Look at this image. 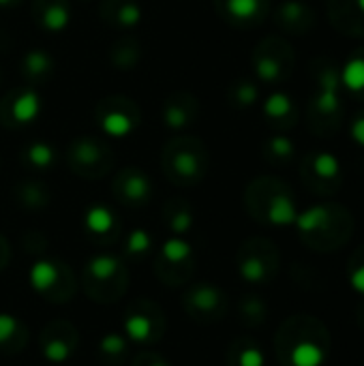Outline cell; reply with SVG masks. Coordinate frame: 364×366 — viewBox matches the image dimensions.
<instances>
[{"mask_svg":"<svg viewBox=\"0 0 364 366\" xmlns=\"http://www.w3.org/2000/svg\"><path fill=\"white\" fill-rule=\"evenodd\" d=\"M129 339L122 332H107L99 341V358L107 366H120L129 356Z\"/></svg>","mask_w":364,"mask_h":366,"instance_id":"16","label":"cell"},{"mask_svg":"<svg viewBox=\"0 0 364 366\" xmlns=\"http://www.w3.org/2000/svg\"><path fill=\"white\" fill-rule=\"evenodd\" d=\"M334 26L351 37H364V0H330Z\"/></svg>","mask_w":364,"mask_h":366,"instance_id":"13","label":"cell"},{"mask_svg":"<svg viewBox=\"0 0 364 366\" xmlns=\"http://www.w3.org/2000/svg\"><path fill=\"white\" fill-rule=\"evenodd\" d=\"M77 343H79L77 328L63 319L47 324L39 336L41 356L52 364H67L75 353Z\"/></svg>","mask_w":364,"mask_h":366,"instance_id":"11","label":"cell"},{"mask_svg":"<svg viewBox=\"0 0 364 366\" xmlns=\"http://www.w3.org/2000/svg\"><path fill=\"white\" fill-rule=\"evenodd\" d=\"M39 97L35 93H24L17 101H15V109H13V114H15V120L17 122H31L37 114H39Z\"/></svg>","mask_w":364,"mask_h":366,"instance_id":"26","label":"cell"},{"mask_svg":"<svg viewBox=\"0 0 364 366\" xmlns=\"http://www.w3.org/2000/svg\"><path fill=\"white\" fill-rule=\"evenodd\" d=\"M228 366H264V351L251 339H238L228 351Z\"/></svg>","mask_w":364,"mask_h":366,"instance_id":"18","label":"cell"},{"mask_svg":"<svg viewBox=\"0 0 364 366\" xmlns=\"http://www.w3.org/2000/svg\"><path fill=\"white\" fill-rule=\"evenodd\" d=\"M129 287V272L125 262L109 253H101L86 262L84 268V289L95 302H116Z\"/></svg>","mask_w":364,"mask_h":366,"instance_id":"4","label":"cell"},{"mask_svg":"<svg viewBox=\"0 0 364 366\" xmlns=\"http://www.w3.org/2000/svg\"><path fill=\"white\" fill-rule=\"evenodd\" d=\"M274 349L283 366H319L330 351V334L319 319L296 315L278 328Z\"/></svg>","mask_w":364,"mask_h":366,"instance_id":"1","label":"cell"},{"mask_svg":"<svg viewBox=\"0 0 364 366\" xmlns=\"http://www.w3.org/2000/svg\"><path fill=\"white\" fill-rule=\"evenodd\" d=\"M278 270V253L276 246L264 238L248 240L238 253V272L253 285H266L274 278Z\"/></svg>","mask_w":364,"mask_h":366,"instance_id":"8","label":"cell"},{"mask_svg":"<svg viewBox=\"0 0 364 366\" xmlns=\"http://www.w3.org/2000/svg\"><path fill=\"white\" fill-rule=\"evenodd\" d=\"M349 283L354 289L364 294V246H360L349 260Z\"/></svg>","mask_w":364,"mask_h":366,"instance_id":"29","label":"cell"},{"mask_svg":"<svg viewBox=\"0 0 364 366\" xmlns=\"http://www.w3.org/2000/svg\"><path fill=\"white\" fill-rule=\"evenodd\" d=\"M28 345V330L13 315H0V351L3 353H19Z\"/></svg>","mask_w":364,"mask_h":366,"instance_id":"15","label":"cell"},{"mask_svg":"<svg viewBox=\"0 0 364 366\" xmlns=\"http://www.w3.org/2000/svg\"><path fill=\"white\" fill-rule=\"evenodd\" d=\"M302 178L315 193L332 195L341 186V165L330 152H313L302 163Z\"/></svg>","mask_w":364,"mask_h":366,"instance_id":"12","label":"cell"},{"mask_svg":"<svg viewBox=\"0 0 364 366\" xmlns=\"http://www.w3.org/2000/svg\"><path fill=\"white\" fill-rule=\"evenodd\" d=\"M165 332V315L148 298L135 300L127 306L122 317V334L131 343L152 345L161 341Z\"/></svg>","mask_w":364,"mask_h":366,"instance_id":"6","label":"cell"},{"mask_svg":"<svg viewBox=\"0 0 364 366\" xmlns=\"http://www.w3.org/2000/svg\"><path fill=\"white\" fill-rule=\"evenodd\" d=\"M260 54L255 56V71L264 81H278L287 71L292 63H285L278 58L274 49H258Z\"/></svg>","mask_w":364,"mask_h":366,"instance_id":"20","label":"cell"},{"mask_svg":"<svg viewBox=\"0 0 364 366\" xmlns=\"http://www.w3.org/2000/svg\"><path fill=\"white\" fill-rule=\"evenodd\" d=\"M118 195L127 204H144L150 195V182L144 174H127L118 180Z\"/></svg>","mask_w":364,"mask_h":366,"instance_id":"19","label":"cell"},{"mask_svg":"<svg viewBox=\"0 0 364 366\" xmlns=\"http://www.w3.org/2000/svg\"><path fill=\"white\" fill-rule=\"evenodd\" d=\"M31 285L47 302L63 304L75 296L77 283L73 272L56 260H41L31 268Z\"/></svg>","mask_w":364,"mask_h":366,"instance_id":"7","label":"cell"},{"mask_svg":"<svg viewBox=\"0 0 364 366\" xmlns=\"http://www.w3.org/2000/svg\"><path fill=\"white\" fill-rule=\"evenodd\" d=\"M86 232L101 242H111L118 234V218L105 206H93L86 212Z\"/></svg>","mask_w":364,"mask_h":366,"instance_id":"14","label":"cell"},{"mask_svg":"<svg viewBox=\"0 0 364 366\" xmlns=\"http://www.w3.org/2000/svg\"><path fill=\"white\" fill-rule=\"evenodd\" d=\"M133 366H170V362L155 351H142L139 356H135Z\"/></svg>","mask_w":364,"mask_h":366,"instance_id":"33","label":"cell"},{"mask_svg":"<svg viewBox=\"0 0 364 366\" xmlns=\"http://www.w3.org/2000/svg\"><path fill=\"white\" fill-rule=\"evenodd\" d=\"M255 99H258V88L253 86V83H248V81L240 83L236 101H238L240 105H251V103H255Z\"/></svg>","mask_w":364,"mask_h":366,"instance_id":"35","label":"cell"},{"mask_svg":"<svg viewBox=\"0 0 364 366\" xmlns=\"http://www.w3.org/2000/svg\"><path fill=\"white\" fill-rule=\"evenodd\" d=\"M41 19H43V26L49 28V31H63L69 22V13L63 5H54L45 11V15Z\"/></svg>","mask_w":364,"mask_h":366,"instance_id":"31","label":"cell"},{"mask_svg":"<svg viewBox=\"0 0 364 366\" xmlns=\"http://www.w3.org/2000/svg\"><path fill=\"white\" fill-rule=\"evenodd\" d=\"M228 11L234 19H258L264 11V0H228Z\"/></svg>","mask_w":364,"mask_h":366,"instance_id":"25","label":"cell"},{"mask_svg":"<svg viewBox=\"0 0 364 366\" xmlns=\"http://www.w3.org/2000/svg\"><path fill=\"white\" fill-rule=\"evenodd\" d=\"M155 272L165 285H184L193 272V246L182 238L167 240L159 250Z\"/></svg>","mask_w":364,"mask_h":366,"instance_id":"9","label":"cell"},{"mask_svg":"<svg viewBox=\"0 0 364 366\" xmlns=\"http://www.w3.org/2000/svg\"><path fill=\"white\" fill-rule=\"evenodd\" d=\"M47 67H49V58L43 51H33L26 58V69L33 71V73H43V71H47Z\"/></svg>","mask_w":364,"mask_h":366,"instance_id":"34","label":"cell"},{"mask_svg":"<svg viewBox=\"0 0 364 366\" xmlns=\"http://www.w3.org/2000/svg\"><path fill=\"white\" fill-rule=\"evenodd\" d=\"M28 161L37 167H47L54 161V152L45 144H35V146H31V150H28Z\"/></svg>","mask_w":364,"mask_h":366,"instance_id":"32","label":"cell"},{"mask_svg":"<svg viewBox=\"0 0 364 366\" xmlns=\"http://www.w3.org/2000/svg\"><path fill=\"white\" fill-rule=\"evenodd\" d=\"M341 83L345 90L364 101V49H360L341 69Z\"/></svg>","mask_w":364,"mask_h":366,"instance_id":"21","label":"cell"},{"mask_svg":"<svg viewBox=\"0 0 364 366\" xmlns=\"http://www.w3.org/2000/svg\"><path fill=\"white\" fill-rule=\"evenodd\" d=\"M0 3H9V0H0Z\"/></svg>","mask_w":364,"mask_h":366,"instance_id":"38","label":"cell"},{"mask_svg":"<svg viewBox=\"0 0 364 366\" xmlns=\"http://www.w3.org/2000/svg\"><path fill=\"white\" fill-rule=\"evenodd\" d=\"M248 210L255 218L270 225L296 223L298 212L290 189L276 180H262L248 191Z\"/></svg>","mask_w":364,"mask_h":366,"instance_id":"5","label":"cell"},{"mask_svg":"<svg viewBox=\"0 0 364 366\" xmlns=\"http://www.w3.org/2000/svg\"><path fill=\"white\" fill-rule=\"evenodd\" d=\"M238 311H240V321L251 328L262 326L268 317V306L260 296H244L240 300Z\"/></svg>","mask_w":364,"mask_h":366,"instance_id":"23","label":"cell"},{"mask_svg":"<svg viewBox=\"0 0 364 366\" xmlns=\"http://www.w3.org/2000/svg\"><path fill=\"white\" fill-rule=\"evenodd\" d=\"M266 116L274 122H287L292 125L296 118V107L292 103V99L283 93H274L268 97L266 105H264Z\"/></svg>","mask_w":364,"mask_h":366,"instance_id":"22","label":"cell"},{"mask_svg":"<svg viewBox=\"0 0 364 366\" xmlns=\"http://www.w3.org/2000/svg\"><path fill=\"white\" fill-rule=\"evenodd\" d=\"M351 137H354V142H358L360 146H364V109L360 111V114L354 118V122H351Z\"/></svg>","mask_w":364,"mask_h":366,"instance_id":"36","label":"cell"},{"mask_svg":"<svg viewBox=\"0 0 364 366\" xmlns=\"http://www.w3.org/2000/svg\"><path fill=\"white\" fill-rule=\"evenodd\" d=\"M278 22H281L283 28H287V31H294L300 35V33H306L313 26V13L306 5L292 0V3H285L281 7V11H278Z\"/></svg>","mask_w":364,"mask_h":366,"instance_id":"17","label":"cell"},{"mask_svg":"<svg viewBox=\"0 0 364 366\" xmlns=\"http://www.w3.org/2000/svg\"><path fill=\"white\" fill-rule=\"evenodd\" d=\"M152 250V236L146 230H135L125 242V255L129 260H142Z\"/></svg>","mask_w":364,"mask_h":366,"instance_id":"24","label":"cell"},{"mask_svg":"<svg viewBox=\"0 0 364 366\" xmlns=\"http://www.w3.org/2000/svg\"><path fill=\"white\" fill-rule=\"evenodd\" d=\"M341 90V69L330 63H319L315 69V93L309 105V116L315 131L330 133L341 125L345 111Z\"/></svg>","mask_w":364,"mask_h":366,"instance_id":"3","label":"cell"},{"mask_svg":"<svg viewBox=\"0 0 364 366\" xmlns=\"http://www.w3.org/2000/svg\"><path fill=\"white\" fill-rule=\"evenodd\" d=\"M268 154L276 161H290L294 157V144L287 137H272L268 142Z\"/></svg>","mask_w":364,"mask_h":366,"instance_id":"30","label":"cell"},{"mask_svg":"<svg viewBox=\"0 0 364 366\" xmlns=\"http://www.w3.org/2000/svg\"><path fill=\"white\" fill-rule=\"evenodd\" d=\"M167 225H170V230L178 236L187 234L193 225V214L189 208H172L167 212Z\"/></svg>","mask_w":364,"mask_h":366,"instance_id":"28","label":"cell"},{"mask_svg":"<svg viewBox=\"0 0 364 366\" xmlns=\"http://www.w3.org/2000/svg\"><path fill=\"white\" fill-rule=\"evenodd\" d=\"M184 313L200 324L219 321L228 313V296L212 283H195L182 298Z\"/></svg>","mask_w":364,"mask_h":366,"instance_id":"10","label":"cell"},{"mask_svg":"<svg viewBox=\"0 0 364 366\" xmlns=\"http://www.w3.org/2000/svg\"><path fill=\"white\" fill-rule=\"evenodd\" d=\"M9 244L5 242V238H0V270H3L9 264Z\"/></svg>","mask_w":364,"mask_h":366,"instance_id":"37","label":"cell"},{"mask_svg":"<svg viewBox=\"0 0 364 366\" xmlns=\"http://www.w3.org/2000/svg\"><path fill=\"white\" fill-rule=\"evenodd\" d=\"M103 129L114 137H125L127 133H131L133 120L127 114H120V111H111L103 118Z\"/></svg>","mask_w":364,"mask_h":366,"instance_id":"27","label":"cell"},{"mask_svg":"<svg viewBox=\"0 0 364 366\" xmlns=\"http://www.w3.org/2000/svg\"><path fill=\"white\" fill-rule=\"evenodd\" d=\"M296 223L302 242L313 250L341 248L354 232V218L349 210L339 204L309 208L298 214Z\"/></svg>","mask_w":364,"mask_h":366,"instance_id":"2","label":"cell"}]
</instances>
